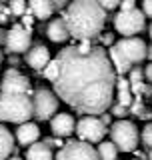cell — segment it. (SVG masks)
Masks as SVG:
<instances>
[{
    "label": "cell",
    "instance_id": "obj_1",
    "mask_svg": "<svg viewBox=\"0 0 152 160\" xmlns=\"http://www.w3.org/2000/svg\"><path fill=\"white\" fill-rule=\"evenodd\" d=\"M60 72L54 94L80 114H104L112 106L116 72L102 46L84 40L78 46H66L58 54Z\"/></svg>",
    "mask_w": 152,
    "mask_h": 160
},
{
    "label": "cell",
    "instance_id": "obj_2",
    "mask_svg": "<svg viewBox=\"0 0 152 160\" xmlns=\"http://www.w3.org/2000/svg\"><path fill=\"white\" fill-rule=\"evenodd\" d=\"M62 18L68 26L70 36L84 42V40H92L102 34V28L106 22V12L98 2L78 0V2H68Z\"/></svg>",
    "mask_w": 152,
    "mask_h": 160
},
{
    "label": "cell",
    "instance_id": "obj_3",
    "mask_svg": "<svg viewBox=\"0 0 152 160\" xmlns=\"http://www.w3.org/2000/svg\"><path fill=\"white\" fill-rule=\"evenodd\" d=\"M146 48L148 46L140 36L120 38L118 42H114V46L108 50V60L116 76H126L134 66H140L146 60Z\"/></svg>",
    "mask_w": 152,
    "mask_h": 160
},
{
    "label": "cell",
    "instance_id": "obj_4",
    "mask_svg": "<svg viewBox=\"0 0 152 160\" xmlns=\"http://www.w3.org/2000/svg\"><path fill=\"white\" fill-rule=\"evenodd\" d=\"M34 116L32 98L26 94H0V122L26 124Z\"/></svg>",
    "mask_w": 152,
    "mask_h": 160
},
{
    "label": "cell",
    "instance_id": "obj_5",
    "mask_svg": "<svg viewBox=\"0 0 152 160\" xmlns=\"http://www.w3.org/2000/svg\"><path fill=\"white\" fill-rule=\"evenodd\" d=\"M110 142L122 152H134L138 146V128L130 120H116L110 126Z\"/></svg>",
    "mask_w": 152,
    "mask_h": 160
},
{
    "label": "cell",
    "instance_id": "obj_6",
    "mask_svg": "<svg viewBox=\"0 0 152 160\" xmlns=\"http://www.w3.org/2000/svg\"><path fill=\"white\" fill-rule=\"evenodd\" d=\"M60 100L54 94V90L48 88H36L32 94V112L38 120H52L58 114Z\"/></svg>",
    "mask_w": 152,
    "mask_h": 160
},
{
    "label": "cell",
    "instance_id": "obj_7",
    "mask_svg": "<svg viewBox=\"0 0 152 160\" xmlns=\"http://www.w3.org/2000/svg\"><path fill=\"white\" fill-rule=\"evenodd\" d=\"M146 26V18L140 8L128 10V12H116L114 16V28L118 34H122V38H132L138 32H142Z\"/></svg>",
    "mask_w": 152,
    "mask_h": 160
},
{
    "label": "cell",
    "instance_id": "obj_8",
    "mask_svg": "<svg viewBox=\"0 0 152 160\" xmlns=\"http://www.w3.org/2000/svg\"><path fill=\"white\" fill-rule=\"evenodd\" d=\"M106 132H108V130L100 122L98 116H82L76 122V134H78L80 142H88V144L102 142Z\"/></svg>",
    "mask_w": 152,
    "mask_h": 160
},
{
    "label": "cell",
    "instance_id": "obj_9",
    "mask_svg": "<svg viewBox=\"0 0 152 160\" xmlns=\"http://www.w3.org/2000/svg\"><path fill=\"white\" fill-rule=\"evenodd\" d=\"M54 160H98V152L88 142L72 140V142H66L58 150Z\"/></svg>",
    "mask_w": 152,
    "mask_h": 160
},
{
    "label": "cell",
    "instance_id": "obj_10",
    "mask_svg": "<svg viewBox=\"0 0 152 160\" xmlns=\"http://www.w3.org/2000/svg\"><path fill=\"white\" fill-rule=\"evenodd\" d=\"M32 44V36H30V30H26L22 24H14L10 30H6V40H4V46H6L8 54H22L30 50Z\"/></svg>",
    "mask_w": 152,
    "mask_h": 160
},
{
    "label": "cell",
    "instance_id": "obj_11",
    "mask_svg": "<svg viewBox=\"0 0 152 160\" xmlns=\"http://www.w3.org/2000/svg\"><path fill=\"white\" fill-rule=\"evenodd\" d=\"M30 80L20 74L16 68H8L4 72V78L0 80V94H26L30 96Z\"/></svg>",
    "mask_w": 152,
    "mask_h": 160
},
{
    "label": "cell",
    "instance_id": "obj_12",
    "mask_svg": "<svg viewBox=\"0 0 152 160\" xmlns=\"http://www.w3.org/2000/svg\"><path fill=\"white\" fill-rule=\"evenodd\" d=\"M50 130H52L54 138H68L76 132V122L74 116L68 112H58L56 116L50 120Z\"/></svg>",
    "mask_w": 152,
    "mask_h": 160
},
{
    "label": "cell",
    "instance_id": "obj_13",
    "mask_svg": "<svg viewBox=\"0 0 152 160\" xmlns=\"http://www.w3.org/2000/svg\"><path fill=\"white\" fill-rule=\"evenodd\" d=\"M50 60H52L50 58V50L44 44H34L26 52V64L34 70H44Z\"/></svg>",
    "mask_w": 152,
    "mask_h": 160
},
{
    "label": "cell",
    "instance_id": "obj_14",
    "mask_svg": "<svg viewBox=\"0 0 152 160\" xmlns=\"http://www.w3.org/2000/svg\"><path fill=\"white\" fill-rule=\"evenodd\" d=\"M38 138H40V128L34 122L20 124L16 128V134H14V140H16L20 146H32V144L38 142Z\"/></svg>",
    "mask_w": 152,
    "mask_h": 160
},
{
    "label": "cell",
    "instance_id": "obj_15",
    "mask_svg": "<svg viewBox=\"0 0 152 160\" xmlns=\"http://www.w3.org/2000/svg\"><path fill=\"white\" fill-rule=\"evenodd\" d=\"M46 36L52 40V42H56V44L66 42V40L70 38V32H68V26H66V22H64V18L50 20L48 26H46Z\"/></svg>",
    "mask_w": 152,
    "mask_h": 160
},
{
    "label": "cell",
    "instance_id": "obj_16",
    "mask_svg": "<svg viewBox=\"0 0 152 160\" xmlns=\"http://www.w3.org/2000/svg\"><path fill=\"white\" fill-rule=\"evenodd\" d=\"M114 92H116V98H118V102H116V104H120V106H124V108L132 106L134 94H132V90H130V82H128V78H126V76H116Z\"/></svg>",
    "mask_w": 152,
    "mask_h": 160
},
{
    "label": "cell",
    "instance_id": "obj_17",
    "mask_svg": "<svg viewBox=\"0 0 152 160\" xmlns=\"http://www.w3.org/2000/svg\"><path fill=\"white\" fill-rule=\"evenodd\" d=\"M28 10L32 14V18L48 20L54 14V2H50V0H32L28 4Z\"/></svg>",
    "mask_w": 152,
    "mask_h": 160
},
{
    "label": "cell",
    "instance_id": "obj_18",
    "mask_svg": "<svg viewBox=\"0 0 152 160\" xmlns=\"http://www.w3.org/2000/svg\"><path fill=\"white\" fill-rule=\"evenodd\" d=\"M12 150H14V134L4 124H0V160H8Z\"/></svg>",
    "mask_w": 152,
    "mask_h": 160
},
{
    "label": "cell",
    "instance_id": "obj_19",
    "mask_svg": "<svg viewBox=\"0 0 152 160\" xmlns=\"http://www.w3.org/2000/svg\"><path fill=\"white\" fill-rule=\"evenodd\" d=\"M26 160H54L52 148H48L44 142H36L26 150Z\"/></svg>",
    "mask_w": 152,
    "mask_h": 160
},
{
    "label": "cell",
    "instance_id": "obj_20",
    "mask_svg": "<svg viewBox=\"0 0 152 160\" xmlns=\"http://www.w3.org/2000/svg\"><path fill=\"white\" fill-rule=\"evenodd\" d=\"M96 152H98V160H118V148L110 140H102Z\"/></svg>",
    "mask_w": 152,
    "mask_h": 160
},
{
    "label": "cell",
    "instance_id": "obj_21",
    "mask_svg": "<svg viewBox=\"0 0 152 160\" xmlns=\"http://www.w3.org/2000/svg\"><path fill=\"white\" fill-rule=\"evenodd\" d=\"M58 72H60V62H58V58H52L46 64V68L42 70V76L54 84V82H56V78H58Z\"/></svg>",
    "mask_w": 152,
    "mask_h": 160
},
{
    "label": "cell",
    "instance_id": "obj_22",
    "mask_svg": "<svg viewBox=\"0 0 152 160\" xmlns=\"http://www.w3.org/2000/svg\"><path fill=\"white\" fill-rule=\"evenodd\" d=\"M8 10H10V14H16V16H24L26 14V2H22V0H12V2L8 4Z\"/></svg>",
    "mask_w": 152,
    "mask_h": 160
},
{
    "label": "cell",
    "instance_id": "obj_23",
    "mask_svg": "<svg viewBox=\"0 0 152 160\" xmlns=\"http://www.w3.org/2000/svg\"><path fill=\"white\" fill-rule=\"evenodd\" d=\"M140 140L148 150H152V122H146L142 132H140Z\"/></svg>",
    "mask_w": 152,
    "mask_h": 160
},
{
    "label": "cell",
    "instance_id": "obj_24",
    "mask_svg": "<svg viewBox=\"0 0 152 160\" xmlns=\"http://www.w3.org/2000/svg\"><path fill=\"white\" fill-rule=\"evenodd\" d=\"M110 114H112L114 118H118V120H126V116H128V108H124V106H120V104H114V106H110Z\"/></svg>",
    "mask_w": 152,
    "mask_h": 160
},
{
    "label": "cell",
    "instance_id": "obj_25",
    "mask_svg": "<svg viewBox=\"0 0 152 160\" xmlns=\"http://www.w3.org/2000/svg\"><path fill=\"white\" fill-rule=\"evenodd\" d=\"M98 4L102 6L104 12H108V10H116V8L120 6V2H118V0H104V2H98Z\"/></svg>",
    "mask_w": 152,
    "mask_h": 160
},
{
    "label": "cell",
    "instance_id": "obj_26",
    "mask_svg": "<svg viewBox=\"0 0 152 160\" xmlns=\"http://www.w3.org/2000/svg\"><path fill=\"white\" fill-rule=\"evenodd\" d=\"M142 14H144V18H152V0H144L142 2Z\"/></svg>",
    "mask_w": 152,
    "mask_h": 160
},
{
    "label": "cell",
    "instance_id": "obj_27",
    "mask_svg": "<svg viewBox=\"0 0 152 160\" xmlns=\"http://www.w3.org/2000/svg\"><path fill=\"white\" fill-rule=\"evenodd\" d=\"M134 8H136L134 0H124V2H120V6H118L120 12H128V10H134Z\"/></svg>",
    "mask_w": 152,
    "mask_h": 160
},
{
    "label": "cell",
    "instance_id": "obj_28",
    "mask_svg": "<svg viewBox=\"0 0 152 160\" xmlns=\"http://www.w3.org/2000/svg\"><path fill=\"white\" fill-rule=\"evenodd\" d=\"M100 40H102V44H104V46H114V34H112V32L100 34Z\"/></svg>",
    "mask_w": 152,
    "mask_h": 160
},
{
    "label": "cell",
    "instance_id": "obj_29",
    "mask_svg": "<svg viewBox=\"0 0 152 160\" xmlns=\"http://www.w3.org/2000/svg\"><path fill=\"white\" fill-rule=\"evenodd\" d=\"M44 144L50 148V146H64L62 144V138H46V140H42Z\"/></svg>",
    "mask_w": 152,
    "mask_h": 160
},
{
    "label": "cell",
    "instance_id": "obj_30",
    "mask_svg": "<svg viewBox=\"0 0 152 160\" xmlns=\"http://www.w3.org/2000/svg\"><path fill=\"white\" fill-rule=\"evenodd\" d=\"M32 22H34V18H32V14H24L22 16V26L30 30V26H32Z\"/></svg>",
    "mask_w": 152,
    "mask_h": 160
},
{
    "label": "cell",
    "instance_id": "obj_31",
    "mask_svg": "<svg viewBox=\"0 0 152 160\" xmlns=\"http://www.w3.org/2000/svg\"><path fill=\"white\" fill-rule=\"evenodd\" d=\"M142 70H144V80L146 82H152V62L148 64V66H144Z\"/></svg>",
    "mask_w": 152,
    "mask_h": 160
},
{
    "label": "cell",
    "instance_id": "obj_32",
    "mask_svg": "<svg viewBox=\"0 0 152 160\" xmlns=\"http://www.w3.org/2000/svg\"><path fill=\"white\" fill-rule=\"evenodd\" d=\"M110 120H112V114H110V112H104V114H100V122H102L104 126H106V124H110Z\"/></svg>",
    "mask_w": 152,
    "mask_h": 160
},
{
    "label": "cell",
    "instance_id": "obj_33",
    "mask_svg": "<svg viewBox=\"0 0 152 160\" xmlns=\"http://www.w3.org/2000/svg\"><path fill=\"white\" fill-rule=\"evenodd\" d=\"M146 58H148L150 62H152V44H150L148 48H146Z\"/></svg>",
    "mask_w": 152,
    "mask_h": 160
},
{
    "label": "cell",
    "instance_id": "obj_34",
    "mask_svg": "<svg viewBox=\"0 0 152 160\" xmlns=\"http://www.w3.org/2000/svg\"><path fill=\"white\" fill-rule=\"evenodd\" d=\"M4 40H6V30H2V28H0V42L4 44Z\"/></svg>",
    "mask_w": 152,
    "mask_h": 160
},
{
    "label": "cell",
    "instance_id": "obj_35",
    "mask_svg": "<svg viewBox=\"0 0 152 160\" xmlns=\"http://www.w3.org/2000/svg\"><path fill=\"white\" fill-rule=\"evenodd\" d=\"M8 60H10V64H18V58H16V56H14V54H12V56H10Z\"/></svg>",
    "mask_w": 152,
    "mask_h": 160
},
{
    "label": "cell",
    "instance_id": "obj_36",
    "mask_svg": "<svg viewBox=\"0 0 152 160\" xmlns=\"http://www.w3.org/2000/svg\"><path fill=\"white\" fill-rule=\"evenodd\" d=\"M8 160H24V158H20V156H12V158H8Z\"/></svg>",
    "mask_w": 152,
    "mask_h": 160
},
{
    "label": "cell",
    "instance_id": "obj_37",
    "mask_svg": "<svg viewBox=\"0 0 152 160\" xmlns=\"http://www.w3.org/2000/svg\"><path fill=\"white\" fill-rule=\"evenodd\" d=\"M148 34H150V38H152V24L148 26Z\"/></svg>",
    "mask_w": 152,
    "mask_h": 160
},
{
    "label": "cell",
    "instance_id": "obj_38",
    "mask_svg": "<svg viewBox=\"0 0 152 160\" xmlns=\"http://www.w3.org/2000/svg\"><path fill=\"white\" fill-rule=\"evenodd\" d=\"M148 160H152V150H148Z\"/></svg>",
    "mask_w": 152,
    "mask_h": 160
},
{
    "label": "cell",
    "instance_id": "obj_39",
    "mask_svg": "<svg viewBox=\"0 0 152 160\" xmlns=\"http://www.w3.org/2000/svg\"><path fill=\"white\" fill-rule=\"evenodd\" d=\"M0 66H2V54H0Z\"/></svg>",
    "mask_w": 152,
    "mask_h": 160
},
{
    "label": "cell",
    "instance_id": "obj_40",
    "mask_svg": "<svg viewBox=\"0 0 152 160\" xmlns=\"http://www.w3.org/2000/svg\"><path fill=\"white\" fill-rule=\"evenodd\" d=\"M134 160H138V158H134Z\"/></svg>",
    "mask_w": 152,
    "mask_h": 160
}]
</instances>
